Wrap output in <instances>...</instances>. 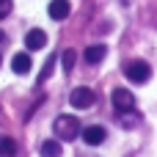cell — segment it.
<instances>
[{
    "mask_svg": "<svg viewBox=\"0 0 157 157\" xmlns=\"http://www.w3.org/2000/svg\"><path fill=\"white\" fill-rule=\"evenodd\" d=\"M80 135H83V141H86L88 146H99V144H105V138H108V132H105V127H102V124L83 127V130H80Z\"/></svg>",
    "mask_w": 157,
    "mask_h": 157,
    "instance_id": "5",
    "label": "cell"
},
{
    "mask_svg": "<svg viewBox=\"0 0 157 157\" xmlns=\"http://www.w3.org/2000/svg\"><path fill=\"white\" fill-rule=\"evenodd\" d=\"M0 61H3V58H0Z\"/></svg>",
    "mask_w": 157,
    "mask_h": 157,
    "instance_id": "16",
    "label": "cell"
},
{
    "mask_svg": "<svg viewBox=\"0 0 157 157\" xmlns=\"http://www.w3.org/2000/svg\"><path fill=\"white\" fill-rule=\"evenodd\" d=\"M3 39H6V33H0V41H3Z\"/></svg>",
    "mask_w": 157,
    "mask_h": 157,
    "instance_id": "15",
    "label": "cell"
},
{
    "mask_svg": "<svg viewBox=\"0 0 157 157\" xmlns=\"http://www.w3.org/2000/svg\"><path fill=\"white\" fill-rule=\"evenodd\" d=\"M108 55V47L105 44H91L86 52H83V58H86V63H99L102 58Z\"/></svg>",
    "mask_w": 157,
    "mask_h": 157,
    "instance_id": "8",
    "label": "cell"
},
{
    "mask_svg": "<svg viewBox=\"0 0 157 157\" xmlns=\"http://www.w3.org/2000/svg\"><path fill=\"white\" fill-rule=\"evenodd\" d=\"M75 61H77V52H75V50H66V52L61 55V66H63V72H66V75L75 69Z\"/></svg>",
    "mask_w": 157,
    "mask_h": 157,
    "instance_id": "12",
    "label": "cell"
},
{
    "mask_svg": "<svg viewBox=\"0 0 157 157\" xmlns=\"http://www.w3.org/2000/svg\"><path fill=\"white\" fill-rule=\"evenodd\" d=\"M11 69H14L17 75H28V72H30V55H28V52H17V55L11 58Z\"/></svg>",
    "mask_w": 157,
    "mask_h": 157,
    "instance_id": "9",
    "label": "cell"
},
{
    "mask_svg": "<svg viewBox=\"0 0 157 157\" xmlns=\"http://www.w3.org/2000/svg\"><path fill=\"white\" fill-rule=\"evenodd\" d=\"M94 102H97V94L91 88H86V86H77L69 94V105L77 108V110H88V108H94Z\"/></svg>",
    "mask_w": 157,
    "mask_h": 157,
    "instance_id": "3",
    "label": "cell"
},
{
    "mask_svg": "<svg viewBox=\"0 0 157 157\" xmlns=\"http://www.w3.org/2000/svg\"><path fill=\"white\" fill-rule=\"evenodd\" d=\"M44 44H47V33H44L41 28L28 30V36H25V47H28V50H41Z\"/></svg>",
    "mask_w": 157,
    "mask_h": 157,
    "instance_id": "6",
    "label": "cell"
},
{
    "mask_svg": "<svg viewBox=\"0 0 157 157\" xmlns=\"http://www.w3.org/2000/svg\"><path fill=\"white\" fill-rule=\"evenodd\" d=\"M6 14H11V0H0V19Z\"/></svg>",
    "mask_w": 157,
    "mask_h": 157,
    "instance_id": "14",
    "label": "cell"
},
{
    "mask_svg": "<svg viewBox=\"0 0 157 157\" xmlns=\"http://www.w3.org/2000/svg\"><path fill=\"white\" fill-rule=\"evenodd\" d=\"M52 66H55V55H50V61L44 63V69H41V75H39V83H44V80L50 77V72H52Z\"/></svg>",
    "mask_w": 157,
    "mask_h": 157,
    "instance_id": "13",
    "label": "cell"
},
{
    "mask_svg": "<svg viewBox=\"0 0 157 157\" xmlns=\"http://www.w3.org/2000/svg\"><path fill=\"white\" fill-rule=\"evenodd\" d=\"M0 157H17V141L0 138Z\"/></svg>",
    "mask_w": 157,
    "mask_h": 157,
    "instance_id": "11",
    "label": "cell"
},
{
    "mask_svg": "<svg viewBox=\"0 0 157 157\" xmlns=\"http://www.w3.org/2000/svg\"><path fill=\"white\" fill-rule=\"evenodd\" d=\"M52 130H55L58 141H75L83 127H80V121H77L75 116H58L55 124H52Z\"/></svg>",
    "mask_w": 157,
    "mask_h": 157,
    "instance_id": "1",
    "label": "cell"
},
{
    "mask_svg": "<svg viewBox=\"0 0 157 157\" xmlns=\"http://www.w3.org/2000/svg\"><path fill=\"white\" fill-rule=\"evenodd\" d=\"M110 99H113V108H116L119 113H124V110H132V108H135V97H132L127 88H113Z\"/></svg>",
    "mask_w": 157,
    "mask_h": 157,
    "instance_id": "4",
    "label": "cell"
},
{
    "mask_svg": "<svg viewBox=\"0 0 157 157\" xmlns=\"http://www.w3.org/2000/svg\"><path fill=\"white\" fill-rule=\"evenodd\" d=\"M47 11H50V17H52V19H66V17H69V11H72V6H69V0H50Z\"/></svg>",
    "mask_w": 157,
    "mask_h": 157,
    "instance_id": "7",
    "label": "cell"
},
{
    "mask_svg": "<svg viewBox=\"0 0 157 157\" xmlns=\"http://www.w3.org/2000/svg\"><path fill=\"white\" fill-rule=\"evenodd\" d=\"M124 75H127V80H130V83L144 86V83L152 77V66H149V63H144V61H130V63L124 66Z\"/></svg>",
    "mask_w": 157,
    "mask_h": 157,
    "instance_id": "2",
    "label": "cell"
},
{
    "mask_svg": "<svg viewBox=\"0 0 157 157\" xmlns=\"http://www.w3.org/2000/svg\"><path fill=\"white\" fill-rule=\"evenodd\" d=\"M61 144L58 141H44L41 144V157H61Z\"/></svg>",
    "mask_w": 157,
    "mask_h": 157,
    "instance_id": "10",
    "label": "cell"
}]
</instances>
